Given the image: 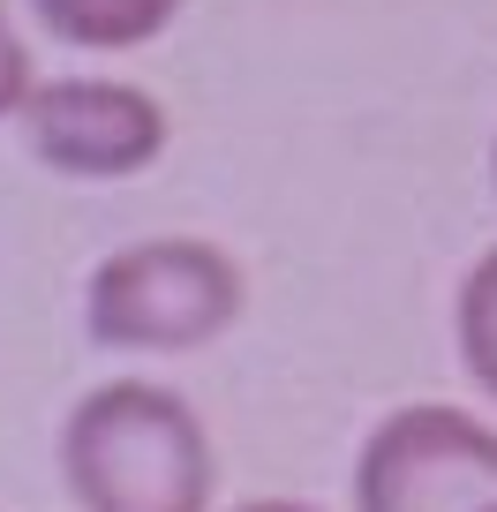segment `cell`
I'll return each mask as SVG.
<instances>
[{"label":"cell","mask_w":497,"mask_h":512,"mask_svg":"<svg viewBox=\"0 0 497 512\" xmlns=\"http://www.w3.org/2000/svg\"><path fill=\"white\" fill-rule=\"evenodd\" d=\"M61 482L76 512H211V430L174 384H91L61 422Z\"/></svg>","instance_id":"6da1fadb"},{"label":"cell","mask_w":497,"mask_h":512,"mask_svg":"<svg viewBox=\"0 0 497 512\" xmlns=\"http://www.w3.org/2000/svg\"><path fill=\"white\" fill-rule=\"evenodd\" d=\"M249 309L241 264L204 234H144L83 279V332L106 354H196Z\"/></svg>","instance_id":"7a4b0ae2"},{"label":"cell","mask_w":497,"mask_h":512,"mask_svg":"<svg viewBox=\"0 0 497 512\" xmlns=\"http://www.w3.org/2000/svg\"><path fill=\"white\" fill-rule=\"evenodd\" d=\"M354 512H497V430L467 407H392L354 452Z\"/></svg>","instance_id":"3957f363"},{"label":"cell","mask_w":497,"mask_h":512,"mask_svg":"<svg viewBox=\"0 0 497 512\" xmlns=\"http://www.w3.org/2000/svg\"><path fill=\"white\" fill-rule=\"evenodd\" d=\"M16 128L23 151L61 181H136L174 144L159 91L129 76H46Z\"/></svg>","instance_id":"277c9868"},{"label":"cell","mask_w":497,"mask_h":512,"mask_svg":"<svg viewBox=\"0 0 497 512\" xmlns=\"http://www.w3.org/2000/svg\"><path fill=\"white\" fill-rule=\"evenodd\" d=\"M189 0H31L38 31L68 53H136L174 31Z\"/></svg>","instance_id":"5b68a950"},{"label":"cell","mask_w":497,"mask_h":512,"mask_svg":"<svg viewBox=\"0 0 497 512\" xmlns=\"http://www.w3.org/2000/svg\"><path fill=\"white\" fill-rule=\"evenodd\" d=\"M452 347L460 369L475 377V392L497 407V249H482L460 279V302H452Z\"/></svg>","instance_id":"8992f818"},{"label":"cell","mask_w":497,"mask_h":512,"mask_svg":"<svg viewBox=\"0 0 497 512\" xmlns=\"http://www.w3.org/2000/svg\"><path fill=\"white\" fill-rule=\"evenodd\" d=\"M38 61H31V38L16 31V16H8V0H0V121H23V106H31L38 91Z\"/></svg>","instance_id":"52a82bcc"},{"label":"cell","mask_w":497,"mask_h":512,"mask_svg":"<svg viewBox=\"0 0 497 512\" xmlns=\"http://www.w3.org/2000/svg\"><path fill=\"white\" fill-rule=\"evenodd\" d=\"M241 512H317V505H302V497H257V505H241Z\"/></svg>","instance_id":"ba28073f"},{"label":"cell","mask_w":497,"mask_h":512,"mask_svg":"<svg viewBox=\"0 0 497 512\" xmlns=\"http://www.w3.org/2000/svg\"><path fill=\"white\" fill-rule=\"evenodd\" d=\"M490 189H497V136H490Z\"/></svg>","instance_id":"9c48e42d"}]
</instances>
